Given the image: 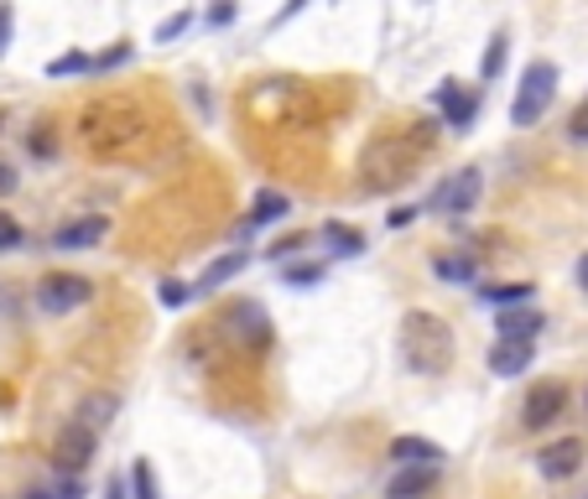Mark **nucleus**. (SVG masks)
<instances>
[{"mask_svg":"<svg viewBox=\"0 0 588 499\" xmlns=\"http://www.w3.org/2000/svg\"><path fill=\"white\" fill-rule=\"evenodd\" d=\"M401 359L412 375H448L453 364V328L438 312H406L401 323Z\"/></svg>","mask_w":588,"mask_h":499,"instance_id":"obj_1","label":"nucleus"},{"mask_svg":"<svg viewBox=\"0 0 588 499\" xmlns=\"http://www.w3.org/2000/svg\"><path fill=\"white\" fill-rule=\"evenodd\" d=\"M417 157H422V146L412 141V136H380L370 151H365V188L370 192H391V188H401L412 172H417Z\"/></svg>","mask_w":588,"mask_h":499,"instance_id":"obj_2","label":"nucleus"},{"mask_svg":"<svg viewBox=\"0 0 588 499\" xmlns=\"http://www.w3.org/2000/svg\"><path fill=\"white\" fill-rule=\"evenodd\" d=\"M552 99H558V63H547V58L526 63V73L516 84V104H511V125H520V130L541 125V115L552 110Z\"/></svg>","mask_w":588,"mask_h":499,"instance_id":"obj_3","label":"nucleus"},{"mask_svg":"<svg viewBox=\"0 0 588 499\" xmlns=\"http://www.w3.org/2000/svg\"><path fill=\"white\" fill-rule=\"evenodd\" d=\"M95 442H99V432H89L84 422H69V427L52 437V469L63 478H78L95 463Z\"/></svg>","mask_w":588,"mask_h":499,"instance_id":"obj_4","label":"nucleus"},{"mask_svg":"<svg viewBox=\"0 0 588 499\" xmlns=\"http://www.w3.org/2000/svg\"><path fill=\"white\" fill-rule=\"evenodd\" d=\"M89 297H95V286L84 282V276H73V271H52V276L37 282V308L48 312V317H63V312L84 308Z\"/></svg>","mask_w":588,"mask_h":499,"instance_id":"obj_5","label":"nucleus"},{"mask_svg":"<svg viewBox=\"0 0 588 499\" xmlns=\"http://www.w3.org/2000/svg\"><path fill=\"white\" fill-rule=\"evenodd\" d=\"M479 192H485V172L464 166L458 177H448L443 188L432 192V209L438 214H469V209H479Z\"/></svg>","mask_w":588,"mask_h":499,"instance_id":"obj_6","label":"nucleus"},{"mask_svg":"<svg viewBox=\"0 0 588 499\" xmlns=\"http://www.w3.org/2000/svg\"><path fill=\"white\" fill-rule=\"evenodd\" d=\"M563 411H567V385L563 381H541L537 390L526 396V406H520V422H526V427H552Z\"/></svg>","mask_w":588,"mask_h":499,"instance_id":"obj_7","label":"nucleus"},{"mask_svg":"<svg viewBox=\"0 0 588 499\" xmlns=\"http://www.w3.org/2000/svg\"><path fill=\"white\" fill-rule=\"evenodd\" d=\"M537 469L541 478H573L578 469H584V437H558V442H547V448L537 452Z\"/></svg>","mask_w":588,"mask_h":499,"instance_id":"obj_8","label":"nucleus"},{"mask_svg":"<svg viewBox=\"0 0 588 499\" xmlns=\"http://www.w3.org/2000/svg\"><path fill=\"white\" fill-rule=\"evenodd\" d=\"M224 328L235 333V344H245V349H266L271 344V323H266V312L256 302H235L224 312Z\"/></svg>","mask_w":588,"mask_h":499,"instance_id":"obj_9","label":"nucleus"},{"mask_svg":"<svg viewBox=\"0 0 588 499\" xmlns=\"http://www.w3.org/2000/svg\"><path fill=\"white\" fill-rule=\"evenodd\" d=\"M531 354H537L531 338H494L490 344V375H500V381L526 375V370H531Z\"/></svg>","mask_w":588,"mask_h":499,"instance_id":"obj_10","label":"nucleus"},{"mask_svg":"<svg viewBox=\"0 0 588 499\" xmlns=\"http://www.w3.org/2000/svg\"><path fill=\"white\" fill-rule=\"evenodd\" d=\"M438 104H443V115L453 130H469L474 115H479V89H458V84L448 78L443 89H438Z\"/></svg>","mask_w":588,"mask_h":499,"instance_id":"obj_11","label":"nucleus"},{"mask_svg":"<svg viewBox=\"0 0 588 499\" xmlns=\"http://www.w3.org/2000/svg\"><path fill=\"white\" fill-rule=\"evenodd\" d=\"M391 463H401V469H438L443 463V448L438 442H427V437H396L391 442Z\"/></svg>","mask_w":588,"mask_h":499,"instance_id":"obj_12","label":"nucleus"},{"mask_svg":"<svg viewBox=\"0 0 588 499\" xmlns=\"http://www.w3.org/2000/svg\"><path fill=\"white\" fill-rule=\"evenodd\" d=\"M432 489H438V469H401L385 484V499H427Z\"/></svg>","mask_w":588,"mask_h":499,"instance_id":"obj_13","label":"nucleus"},{"mask_svg":"<svg viewBox=\"0 0 588 499\" xmlns=\"http://www.w3.org/2000/svg\"><path fill=\"white\" fill-rule=\"evenodd\" d=\"M105 239V219H73V224H63L58 235H52V245L58 250H89V245H99Z\"/></svg>","mask_w":588,"mask_h":499,"instance_id":"obj_14","label":"nucleus"},{"mask_svg":"<svg viewBox=\"0 0 588 499\" xmlns=\"http://www.w3.org/2000/svg\"><path fill=\"white\" fill-rule=\"evenodd\" d=\"M245 265H250V250H230V255H219V261H213L209 271L198 276V286H193V291H219L224 282H235Z\"/></svg>","mask_w":588,"mask_h":499,"instance_id":"obj_15","label":"nucleus"},{"mask_svg":"<svg viewBox=\"0 0 588 499\" xmlns=\"http://www.w3.org/2000/svg\"><path fill=\"white\" fill-rule=\"evenodd\" d=\"M541 323L547 317L537 308H511V312H500V338H537Z\"/></svg>","mask_w":588,"mask_h":499,"instance_id":"obj_16","label":"nucleus"},{"mask_svg":"<svg viewBox=\"0 0 588 499\" xmlns=\"http://www.w3.org/2000/svg\"><path fill=\"white\" fill-rule=\"evenodd\" d=\"M115 411H120V401L110 396V390H99V396H84V406H78V422H84L89 432H105Z\"/></svg>","mask_w":588,"mask_h":499,"instance_id":"obj_17","label":"nucleus"},{"mask_svg":"<svg viewBox=\"0 0 588 499\" xmlns=\"http://www.w3.org/2000/svg\"><path fill=\"white\" fill-rule=\"evenodd\" d=\"M286 209H292V198L286 192H256V203H250V229H260V224H277V219H286Z\"/></svg>","mask_w":588,"mask_h":499,"instance_id":"obj_18","label":"nucleus"},{"mask_svg":"<svg viewBox=\"0 0 588 499\" xmlns=\"http://www.w3.org/2000/svg\"><path fill=\"white\" fill-rule=\"evenodd\" d=\"M490 308H500V312H511V308H531V286L526 282H505V286H485L479 291Z\"/></svg>","mask_w":588,"mask_h":499,"instance_id":"obj_19","label":"nucleus"},{"mask_svg":"<svg viewBox=\"0 0 588 499\" xmlns=\"http://www.w3.org/2000/svg\"><path fill=\"white\" fill-rule=\"evenodd\" d=\"M323 239L333 245V255H359L365 250V235L350 229V224H323Z\"/></svg>","mask_w":588,"mask_h":499,"instance_id":"obj_20","label":"nucleus"},{"mask_svg":"<svg viewBox=\"0 0 588 499\" xmlns=\"http://www.w3.org/2000/svg\"><path fill=\"white\" fill-rule=\"evenodd\" d=\"M505 58H511V42H505V37H500V32H494V37H490V48H485V58H479V78H485V84H490L494 73L505 68Z\"/></svg>","mask_w":588,"mask_h":499,"instance_id":"obj_21","label":"nucleus"},{"mask_svg":"<svg viewBox=\"0 0 588 499\" xmlns=\"http://www.w3.org/2000/svg\"><path fill=\"white\" fill-rule=\"evenodd\" d=\"M432 271H438V276H443V282H474V255H443V261L432 265Z\"/></svg>","mask_w":588,"mask_h":499,"instance_id":"obj_22","label":"nucleus"},{"mask_svg":"<svg viewBox=\"0 0 588 499\" xmlns=\"http://www.w3.org/2000/svg\"><path fill=\"white\" fill-rule=\"evenodd\" d=\"M131 499H162L157 478H151V463H131Z\"/></svg>","mask_w":588,"mask_h":499,"instance_id":"obj_23","label":"nucleus"},{"mask_svg":"<svg viewBox=\"0 0 588 499\" xmlns=\"http://www.w3.org/2000/svg\"><path fill=\"white\" fill-rule=\"evenodd\" d=\"M95 68V58H84V52H63V58H52L48 73L52 78H69V73H89Z\"/></svg>","mask_w":588,"mask_h":499,"instance_id":"obj_24","label":"nucleus"},{"mask_svg":"<svg viewBox=\"0 0 588 499\" xmlns=\"http://www.w3.org/2000/svg\"><path fill=\"white\" fill-rule=\"evenodd\" d=\"M323 282V265H286V286H318Z\"/></svg>","mask_w":588,"mask_h":499,"instance_id":"obj_25","label":"nucleus"},{"mask_svg":"<svg viewBox=\"0 0 588 499\" xmlns=\"http://www.w3.org/2000/svg\"><path fill=\"white\" fill-rule=\"evenodd\" d=\"M188 297H193V291L183 282H162V286H157V302H162V308H183Z\"/></svg>","mask_w":588,"mask_h":499,"instance_id":"obj_26","label":"nucleus"},{"mask_svg":"<svg viewBox=\"0 0 588 499\" xmlns=\"http://www.w3.org/2000/svg\"><path fill=\"white\" fill-rule=\"evenodd\" d=\"M22 239H26V235H22V224H16V219L0 209V250H16Z\"/></svg>","mask_w":588,"mask_h":499,"instance_id":"obj_27","label":"nucleus"},{"mask_svg":"<svg viewBox=\"0 0 588 499\" xmlns=\"http://www.w3.org/2000/svg\"><path fill=\"white\" fill-rule=\"evenodd\" d=\"M78 495H84V484L78 478H63L58 489H37V495H26V499H78Z\"/></svg>","mask_w":588,"mask_h":499,"instance_id":"obj_28","label":"nucleus"},{"mask_svg":"<svg viewBox=\"0 0 588 499\" xmlns=\"http://www.w3.org/2000/svg\"><path fill=\"white\" fill-rule=\"evenodd\" d=\"M183 26H188V11H177V16H167L157 26V42H172V37H183Z\"/></svg>","mask_w":588,"mask_h":499,"instance_id":"obj_29","label":"nucleus"},{"mask_svg":"<svg viewBox=\"0 0 588 499\" xmlns=\"http://www.w3.org/2000/svg\"><path fill=\"white\" fill-rule=\"evenodd\" d=\"M120 63H131V42H115L105 58H95V68H120Z\"/></svg>","mask_w":588,"mask_h":499,"instance_id":"obj_30","label":"nucleus"},{"mask_svg":"<svg viewBox=\"0 0 588 499\" xmlns=\"http://www.w3.org/2000/svg\"><path fill=\"white\" fill-rule=\"evenodd\" d=\"M26 146H32V157H52V151H58V141H52L48 125H42V130H32V141H26Z\"/></svg>","mask_w":588,"mask_h":499,"instance_id":"obj_31","label":"nucleus"},{"mask_svg":"<svg viewBox=\"0 0 588 499\" xmlns=\"http://www.w3.org/2000/svg\"><path fill=\"white\" fill-rule=\"evenodd\" d=\"M567 136H573V141H588V99L573 110V120H567Z\"/></svg>","mask_w":588,"mask_h":499,"instance_id":"obj_32","label":"nucleus"},{"mask_svg":"<svg viewBox=\"0 0 588 499\" xmlns=\"http://www.w3.org/2000/svg\"><path fill=\"white\" fill-rule=\"evenodd\" d=\"M11 22H16L11 5H0V58H5V48H11Z\"/></svg>","mask_w":588,"mask_h":499,"instance_id":"obj_33","label":"nucleus"},{"mask_svg":"<svg viewBox=\"0 0 588 499\" xmlns=\"http://www.w3.org/2000/svg\"><path fill=\"white\" fill-rule=\"evenodd\" d=\"M307 245V235H292V239H282V245H277V250H271V255H277V261H286V255H297V250H303Z\"/></svg>","mask_w":588,"mask_h":499,"instance_id":"obj_34","label":"nucleus"},{"mask_svg":"<svg viewBox=\"0 0 588 499\" xmlns=\"http://www.w3.org/2000/svg\"><path fill=\"white\" fill-rule=\"evenodd\" d=\"M105 499H125V474H115L110 484H105Z\"/></svg>","mask_w":588,"mask_h":499,"instance_id":"obj_35","label":"nucleus"},{"mask_svg":"<svg viewBox=\"0 0 588 499\" xmlns=\"http://www.w3.org/2000/svg\"><path fill=\"white\" fill-rule=\"evenodd\" d=\"M11 188H16V172H11V166L0 162V192H11Z\"/></svg>","mask_w":588,"mask_h":499,"instance_id":"obj_36","label":"nucleus"},{"mask_svg":"<svg viewBox=\"0 0 588 499\" xmlns=\"http://www.w3.org/2000/svg\"><path fill=\"white\" fill-rule=\"evenodd\" d=\"M303 5H307V0H286V5H282V16H277V22H292V16H297Z\"/></svg>","mask_w":588,"mask_h":499,"instance_id":"obj_37","label":"nucleus"},{"mask_svg":"<svg viewBox=\"0 0 588 499\" xmlns=\"http://www.w3.org/2000/svg\"><path fill=\"white\" fill-rule=\"evenodd\" d=\"M578 286H584V291H588V255H584V261H578Z\"/></svg>","mask_w":588,"mask_h":499,"instance_id":"obj_38","label":"nucleus"},{"mask_svg":"<svg viewBox=\"0 0 588 499\" xmlns=\"http://www.w3.org/2000/svg\"><path fill=\"white\" fill-rule=\"evenodd\" d=\"M0 308H5V291H0Z\"/></svg>","mask_w":588,"mask_h":499,"instance_id":"obj_39","label":"nucleus"}]
</instances>
